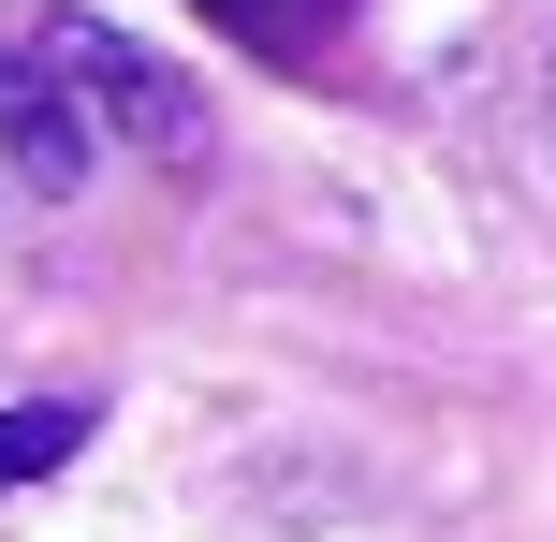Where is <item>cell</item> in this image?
<instances>
[{"label": "cell", "instance_id": "1", "mask_svg": "<svg viewBox=\"0 0 556 542\" xmlns=\"http://www.w3.org/2000/svg\"><path fill=\"white\" fill-rule=\"evenodd\" d=\"M29 45L74 74V103L103 117L117 147H147V162H205V103L132 45V29H103V15H29Z\"/></svg>", "mask_w": 556, "mask_h": 542}, {"label": "cell", "instance_id": "2", "mask_svg": "<svg viewBox=\"0 0 556 542\" xmlns=\"http://www.w3.org/2000/svg\"><path fill=\"white\" fill-rule=\"evenodd\" d=\"M88 147H103V117H88L74 74H59V59L15 29V45H0V162L59 205V191H88Z\"/></svg>", "mask_w": 556, "mask_h": 542}, {"label": "cell", "instance_id": "3", "mask_svg": "<svg viewBox=\"0 0 556 542\" xmlns=\"http://www.w3.org/2000/svg\"><path fill=\"white\" fill-rule=\"evenodd\" d=\"M74 455H88V396H29V411H0V499L45 484V469H74Z\"/></svg>", "mask_w": 556, "mask_h": 542}, {"label": "cell", "instance_id": "4", "mask_svg": "<svg viewBox=\"0 0 556 542\" xmlns=\"http://www.w3.org/2000/svg\"><path fill=\"white\" fill-rule=\"evenodd\" d=\"M542 147H556V74H542Z\"/></svg>", "mask_w": 556, "mask_h": 542}]
</instances>
